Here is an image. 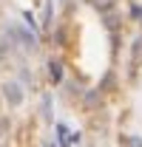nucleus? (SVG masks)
Instances as JSON below:
<instances>
[{
	"label": "nucleus",
	"instance_id": "7ed1b4c3",
	"mask_svg": "<svg viewBox=\"0 0 142 147\" xmlns=\"http://www.w3.org/2000/svg\"><path fill=\"white\" fill-rule=\"evenodd\" d=\"M119 142H122L125 147H142V139H139V136H122Z\"/></svg>",
	"mask_w": 142,
	"mask_h": 147
},
{
	"label": "nucleus",
	"instance_id": "1a4fd4ad",
	"mask_svg": "<svg viewBox=\"0 0 142 147\" xmlns=\"http://www.w3.org/2000/svg\"><path fill=\"white\" fill-rule=\"evenodd\" d=\"M139 23H142V17H139Z\"/></svg>",
	"mask_w": 142,
	"mask_h": 147
},
{
	"label": "nucleus",
	"instance_id": "423d86ee",
	"mask_svg": "<svg viewBox=\"0 0 142 147\" xmlns=\"http://www.w3.org/2000/svg\"><path fill=\"white\" fill-rule=\"evenodd\" d=\"M97 99H100V91H88L85 93V102H88V105H97Z\"/></svg>",
	"mask_w": 142,
	"mask_h": 147
},
{
	"label": "nucleus",
	"instance_id": "20e7f679",
	"mask_svg": "<svg viewBox=\"0 0 142 147\" xmlns=\"http://www.w3.org/2000/svg\"><path fill=\"white\" fill-rule=\"evenodd\" d=\"M111 88H114V74L108 71L105 76H102V85H100V91H111Z\"/></svg>",
	"mask_w": 142,
	"mask_h": 147
},
{
	"label": "nucleus",
	"instance_id": "f03ea898",
	"mask_svg": "<svg viewBox=\"0 0 142 147\" xmlns=\"http://www.w3.org/2000/svg\"><path fill=\"white\" fill-rule=\"evenodd\" d=\"M48 79H51V85L63 82V62L60 59H48Z\"/></svg>",
	"mask_w": 142,
	"mask_h": 147
},
{
	"label": "nucleus",
	"instance_id": "f257e3e1",
	"mask_svg": "<svg viewBox=\"0 0 142 147\" xmlns=\"http://www.w3.org/2000/svg\"><path fill=\"white\" fill-rule=\"evenodd\" d=\"M3 96H6V102L12 108H20L23 105V88H20L17 82H6L3 85Z\"/></svg>",
	"mask_w": 142,
	"mask_h": 147
},
{
	"label": "nucleus",
	"instance_id": "6e6552de",
	"mask_svg": "<svg viewBox=\"0 0 142 147\" xmlns=\"http://www.w3.org/2000/svg\"><path fill=\"white\" fill-rule=\"evenodd\" d=\"M54 37H57V42H60V45L66 42V31H63V28H57V34H54Z\"/></svg>",
	"mask_w": 142,
	"mask_h": 147
},
{
	"label": "nucleus",
	"instance_id": "0eeeda50",
	"mask_svg": "<svg viewBox=\"0 0 142 147\" xmlns=\"http://www.w3.org/2000/svg\"><path fill=\"white\" fill-rule=\"evenodd\" d=\"M97 9H102V11H111V9H114V3H111V0H97Z\"/></svg>",
	"mask_w": 142,
	"mask_h": 147
},
{
	"label": "nucleus",
	"instance_id": "39448f33",
	"mask_svg": "<svg viewBox=\"0 0 142 147\" xmlns=\"http://www.w3.org/2000/svg\"><path fill=\"white\" fill-rule=\"evenodd\" d=\"M43 116L51 122V96H43Z\"/></svg>",
	"mask_w": 142,
	"mask_h": 147
}]
</instances>
